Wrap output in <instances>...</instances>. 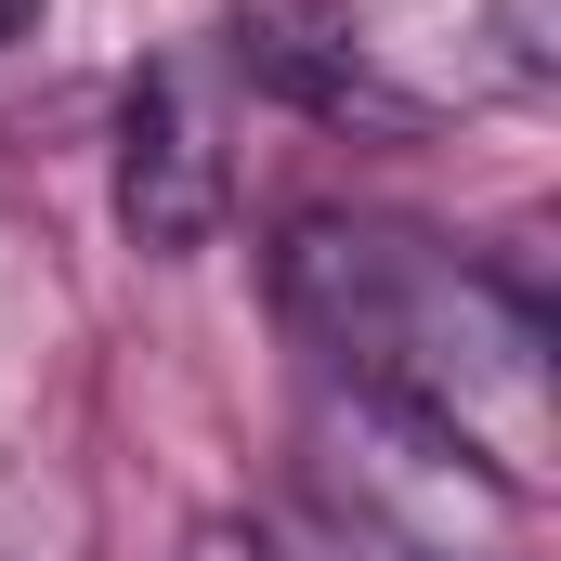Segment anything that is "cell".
<instances>
[{
    "mask_svg": "<svg viewBox=\"0 0 561 561\" xmlns=\"http://www.w3.org/2000/svg\"><path fill=\"white\" fill-rule=\"evenodd\" d=\"M275 300H287V327L340 366V392L366 419L470 457L483 483H536L549 470V313L496 262L444 249L419 222H340V209H313L275 249Z\"/></svg>",
    "mask_w": 561,
    "mask_h": 561,
    "instance_id": "cell-1",
    "label": "cell"
},
{
    "mask_svg": "<svg viewBox=\"0 0 561 561\" xmlns=\"http://www.w3.org/2000/svg\"><path fill=\"white\" fill-rule=\"evenodd\" d=\"M222 196H236V170H222V118H209V79L183 66V53H157L131 79V105H118V222H131L144 249H209L222 236Z\"/></svg>",
    "mask_w": 561,
    "mask_h": 561,
    "instance_id": "cell-2",
    "label": "cell"
},
{
    "mask_svg": "<svg viewBox=\"0 0 561 561\" xmlns=\"http://www.w3.org/2000/svg\"><path fill=\"white\" fill-rule=\"evenodd\" d=\"M236 79L249 92H275V105H300V118H327V131H419L431 105L379 66V39L340 13V0H236Z\"/></svg>",
    "mask_w": 561,
    "mask_h": 561,
    "instance_id": "cell-3",
    "label": "cell"
},
{
    "mask_svg": "<svg viewBox=\"0 0 561 561\" xmlns=\"http://www.w3.org/2000/svg\"><path fill=\"white\" fill-rule=\"evenodd\" d=\"M300 561H510V549L483 536V483L457 510H405L392 419H366V457L300 470Z\"/></svg>",
    "mask_w": 561,
    "mask_h": 561,
    "instance_id": "cell-4",
    "label": "cell"
},
{
    "mask_svg": "<svg viewBox=\"0 0 561 561\" xmlns=\"http://www.w3.org/2000/svg\"><path fill=\"white\" fill-rule=\"evenodd\" d=\"M183 561H275V549H262L249 523H196V536H183Z\"/></svg>",
    "mask_w": 561,
    "mask_h": 561,
    "instance_id": "cell-5",
    "label": "cell"
},
{
    "mask_svg": "<svg viewBox=\"0 0 561 561\" xmlns=\"http://www.w3.org/2000/svg\"><path fill=\"white\" fill-rule=\"evenodd\" d=\"M39 13H53V0H0V39H26V26H39Z\"/></svg>",
    "mask_w": 561,
    "mask_h": 561,
    "instance_id": "cell-6",
    "label": "cell"
}]
</instances>
